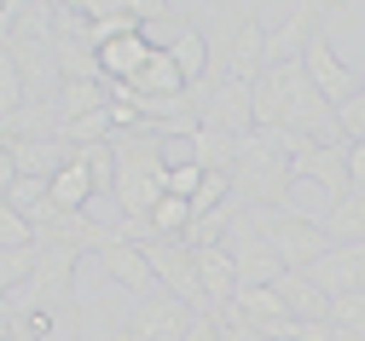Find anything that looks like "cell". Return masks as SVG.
<instances>
[{"label": "cell", "mask_w": 365, "mask_h": 341, "mask_svg": "<svg viewBox=\"0 0 365 341\" xmlns=\"http://www.w3.org/2000/svg\"><path fill=\"white\" fill-rule=\"evenodd\" d=\"M331 324H336L342 335H359V341H365V295H342V301H331Z\"/></svg>", "instance_id": "obj_23"}, {"label": "cell", "mask_w": 365, "mask_h": 341, "mask_svg": "<svg viewBox=\"0 0 365 341\" xmlns=\"http://www.w3.org/2000/svg\"><path fill=\"white\" fill-rule=\"evenodd\" d=\"M197 278H203V301L209 313H226L238 295V266H232V249H197Z\"/></svg>", "instance_id": "obj_14"}, {"label": "cell", "mask_w": 365, "mask_h": 341, "mask_svg": "<svg viewBox=\"0 0 365 341\" xmlns=\"http://www.w3.org/2000/svg\"><path fill=\"white\" fill-rule=\"evenodd\" d=\"M151 53H157V41H151L145 29H128V35H116V41L99 46V75H105L110 87H122V81H133V75L151 64Z\"/></svg>", "instance_id": "obj_11"}, {"label": "cell", "mask_w": 365, "mask_h": 341, "mask_svg": "<svg viewBox=\"0 0 365 341\" xmlns=\"http://www.w3.org/2000/svg\"><path fill=\"white\" fill-rule=\"evenodd\" d=\"M163 46H168V58L180 64V75L197 87V81H203V70H209V41H203V29H197V23H180V35H174V41H163Z\"/></svg>", "instance_id": "obj_17"}, {"label": "cell", "mask_w": 365, "mask_h": 341, "mask_svg": "<svg viewBox=\"0 0 365 341\" xmlns=\"http://www.w3.org/2000/svg\"><path fill=\"white\" fill-rule=\"evenodd\" d=\"M325 237L331 243H365V191H348L342 203H331Z\"/></svg>", "instance_id": "obj_19"}, {"label": "cell", "mask_w": 365, "mask_h": 341, "mask_svg": "<svg viewBox=\"0 0 365 341\" xmlns=\"http://www.w3.org/2000/svg\"><path fill=\"white\" fill-rule=\"evenodd\" d=\"M302 70H307V81H313L319 93H325L331 105L354 99V93L365 87V75H359V70H348V64L331 53V41H325V35H313V41H307V53H302Z\"/></svg>", "instance_id": "obj_7"}, {"label": "cell", "mask_w": 365, "mask_h": 341, "mask_svg": "<svg viewBox=\"0 0 365 341\" xmlns=\"http://www.w3.org/2000/svg\"><path fill=\"white\" fill-rule=\"evenodd\" d=\"M99 266L122 283V289H133V295H157V272H151V261H145V249H140V243H110V249H99Z\"/></svg>", "instance_id": "obj_13"}, {"label": "cell", "mask_w": 365, "mask_h": 341, "mask_svg": "<svg viewBox=\"0 0 365 341\" xmlns=\"http://www.w3.org/2000/svg\"><path fill=\"white\" fill-rule=\"evenodd\" d=\"M319 18H325L319 6H290L279 29H267V70H272V64H302L307 41L319 35Z\"/></svg>", "instance_id": "obj_10"}, {"label": "cell", "mask_w": 365, "mask_h": 341, "mask_svg": "<svg viewBox=\"0 0 365 341\" xmlns=\"http://www.w3.org/2000/svg\"><path fill=\"white\" fill-rule=\"evenodd\" d=\"M296 341H342L336 324H296Z\"/></svg>", "instance_id": "obj_28"}, {"label": "cell", "mask_w": 365, "mask_h": 341, "mask_svg": "<svg viewBox=\"0 0 365 341\" xmlns=\"http://www.w3.org/2000/svg\"><path fill=\"white\" fill-rule=\"evenodd\" d=\"M186 341H226L220 313H197V318H192V330H186Z\"/></svg>", "instance_id": "obj_25"}, {"label": "cell", "mask_w": 365, "mask_h": 341, "mask_svg": "<svg viewBox=\"0 0 365 341\" xmlns=\"http://www.w3.org/2000/svg\"><path fill=\"white\" fill-rule=\"evenodd\" d=\"M232 249V266H238V289H272L284 278V261H279V249L261 237V231H244V237H232L226 243Z\"/></svg>", "instance_id": "obj_8"}, {"label": "cell", "mask_w": 365, "mask_h": 341, "mask_svg": "<svg viewBox=\"0 0 365 341\" xmlns=\"http://www.w3.org/2000/svg\"><path fill=\"white\" fill-rule=\"evenodd\" d=\"M18 179H24V174H18V157H12V145L0 139V197H6V191H12Z\"/></svg>", "instance_id": "obj_26"}, {"label": "cell", "mask_w": 365, "mask_h": 341, "mask_svg": "<svg viewBox=\"0 0 365 341\" xmlns=\"http://www.w3.org/2000/svg\"><path fill=\"white\" fill-rule=\"evenodd\" d=\"M348 185L365 191V145H348Z\"/></svg>", "instance_id": "obj_27"}, {"label": "cell", "mask_w": 365, "mask_h": 341, "mask_svg": "<svg viewBox=\"0 0 365 341\" xmlns=\"http://www.w3.org/2000/svg\"><path fill=\"white\" fill-rule=\"evenodd\" d=\"M250 93H255V127L296 133L307 145H348L336 127V105L307 81L302 64H272Z\"/></svg>", "instance_id": "obj_1"}, {"label": "cell", "mask_w": 365, "mask_h": 341, "mask_svg": "<svg viewBox=\"0 0 365 341\" xmlns=\"http://www.w3.org/2000/svg\"><path fill=\"white\" fill-rule=\"evenodd\" d=\"M93 174H87V162L70 151V162L64 168H53V179H47V203L58 209V214H81L87 203H93Z\"/></svg>", "instance_id": "obj_15"}, {"label": "cell", "mask_w": 365, "mask_h": 341, "mask_svg": "<svg viewBox=\"0 0 365 341\" xmlns=\"http://www.w3.org/2000/svg\"><path fill=\"white\" fill-rule=\"evenodd\" d=\"M296 179H313V185H325L331 191V203L348 197V145H302L296 151Z\"/></svg>", "instance_id": "obj_9"}, {"label": "cell", "mask_w": 365, "mask_h": 341, "mask_svg": "<svg viewBox=\"0 0 365 341\" xmlns=\"http://www.w3.org/2000/svg\"><path fill=\"white\" fill-rule=\"evenodd\" d=\"M307 278H313V289L325 301L365 295V243H331V249L307 266Z\"/></svg>", "instance_id": "obj_6"}, {"label": "cell", "mask_w": 365, "mask_h": 341, "mask_svg": "<svg viewBox=\"0 0 365 341\" xmlns=\"http://www.w3.org/2000/svg\"><path fill=\"white\" fill-rule=\"evenodd\" d=\"M0 249H35V226H29V214H18L6 197H0Z\"/></svg>", "instance_id": "obj_22"}, {"label": "cell", "mask_w": 365, "mask_h": 341, "mask_svg": "<svg viewBox=\"0 0 365 341\" xmlns=\"http://www.w3.org/2000/svg\"><path fill=\"white\" fill-rule=\"evenodd\" d=\"M35 278V249H0V295H18Z\"/></svg>", "instance_id": "obj_20"}, {"label": "cell", "mask_w": 365, "mask_h": 341, "mask_svg": "<svg viewBox=\"0 0 365 341\" xmlns=\"http://www.w3.org/2000/svg\"><path fill=\"white\" fill-rule=\"evenodd\" d=\"M261 237L279 249V261H284V272H307L319 255L331 249V237H325V226H313V220H302V214H272L267 226H261Z\"/></svg>", "instance_id": "obj_5"}, {"label": "cell", "mask_w": 365, "mask_h": 341, "mask_svg": "<svg viewBox=\"0 0 365 341\" xmlns=\"http://www.w3.org/2000/svg\"><path fill=\"white\" fill-rule=\"evenodd\" d=\"M336 127H342V139H348V145H359V139H365V87L354 93V99H342V105H336Z\"/></svg>", "instance_id": "obj_24"}, {"label": "cell", "mask_w": 365, "mask_h": 341, "mask_svg": "<svg viewBox=\"0 0 365 341\" xmlns=\"http://www.w3.org/2000/svg\"><path fill=\"white\" fill-rule=\"evenodd\" d=\"M226 75L244 81V87H255L267 75V29L255 18H238L232 41H226Z\"/></svg>", "instance_id": "obj_12"}, {"label": "cell", "mask_w": 365, "mask_h": 341, "mask_svg": "<svg viewBox=\"0 0 365 341\" xmlns=\"http://www.w3.org/2000/svg\"><path fill=\"white\" fill-rule=\"evenodd\" d=\"M203 174H209V168H203L197 157H180V162H168V185H163V191H168V197H180V203H192L197 185H203Z\"/></svg>", "instance_id": "obj_21"}, {"label": "cell", "mask_w": 365, "mask_h": 341, "mask_svg": "<svg viewBox=\"0 0 365 341\" xmlns=\"http://www.w3.org/2000/svg\"><path fill=\"white\" fill-rule=\"evenodd\" d=\"M302 145H307V139H296V133H272V127L244 133V139H238V157H232V197L279 214V209L290 203L296 151H302Z\"/></svg>", "instance_id": "obj_2"}, {"label": "cell", "mask_w": 365, "mask_h": 341, "mask_svg": "<svg viewBox=\"0 0 365 341\" xmlns=\"http://www.w3.org/2000/svg\"><path fill=\"white\" fill-rule=\"evenodd\" d=\"M272 289H279V301H284V313H290L296 324H331V301L313 289L307 272H284Z\"/></svg>", "instance_id": "obj_16"}, {"label": "cell", "mask_w": 365, "mask_h": 341, "mask_svg": "<svg viewBox=\"0 0 365 341\" xmlns=\"http://www.w3.org/2000/svg\"><path fill=\"white\" fill-rule=\"evenodd\" d=\"M192 318H197V313H192L186 301H174L168 289H157V295H145V301H133V313L122 318L116 341H186Z\"/></svg>", "instance_id": "obj_4"}, {"label": "cell", "mask_w": 365, "mask_h": 341, "mask_svg": "<svg viewBox=\"0 0 365 341\" xmlns=\"http://www.w3.org/2000/svg\"><path fill=\"white\" fill-rule=\"evenodd\" d=\"M24 105H29V75L12 46H0V122H12Z\"/></svg>", "instance_id": "obj_18"}, {"label": "cell", "mask_w": 365, "mask_h": 341, "mask_svg": "<svg viewBox=\"0 0 365 341\" xmlns=\"http://www.w3.org/2000/svg\"><path fill=\"white\" fill-rule=\"evenodd\" d=\"M192 105H197V127H209V133H226V139L255 133V93L244 81H232V75L220 87H197Z\"/></svg>", "instance_id": "obj_3"}]
</instances>
